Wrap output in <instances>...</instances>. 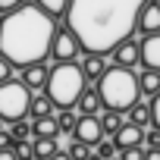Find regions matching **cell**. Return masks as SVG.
I'll return each mask as SVG.
<instances>
[{"mask_svg":"<svg viewBox=\"0 0 160 160\" xmlns=\"http://www.w3.org/2000/svg\"><path fill=\"white\" fill-rule=\"evenodd\" d=\"M75 107H78V116H98V113L104 110V107H101V98H98V91H94V88H85Z\"/></svg>","mask_w":160,"mask_h":160,"instance_id":"16","label":"cell"},{"mask_svg":"<svg viewBox=\"0 0 160 160\" xmlns=\"http://www.w3.org/2000/svg\"><path fill=\"white\" fill-rule=\"evenodd\" d=\"M13 129H10V138L13 141H32V122H25V119H19V122H10Z\"/></svg>","mask_w":160,"mask_h":160,"instance_id":"23","label":"cell"},{"mask_svg":"<svg viewBox=\"0 0 160 160\" xmlns=\"http://www.w3.org/2000/svg\"><path fill=\"white\" fill-rule=\"evenodd\" d=\"M25 3V0H0V16H7V13H13V10H19Z\"/></svg>","mask_w":160,"mask_h":160,"instance_id":"30","label":"cell"},{"mask_svg":"<svg viewBox=\"0 0 160 160\" xmlns=\"http://www.w3.org/2000/svg\"><path fill=\"white\" fill-rule=\"evenodd\" d=\"M66 154H69V160H88V157H91V154H94V151H91V148H88V144H82V141H72V144H69V151H66Z\"/></svg>","mask_w":160,"mask_h":160,"instance_id":"25","label":"cell"},{"mask_svg":"<svg viewBox=\"0 0 160 160\" xmlns=\"http://www.w3.org/2000/svg\"><path fill=\"white\" fill-rule=\"evenodd\" d=\"M60 135V126H57V116H38L32 119V138H57Z\"/></svg>","mask_w":160,"mask_h":160,"instance_id":"14","label":"cell"},{"mask_svg":"<svg viewBox=\"0 0 160 160\" xmlns=\"http://www.w3.org/2000/svg\"><path fill=\"white\" fill-rule=\"evenodd\" d=\"M148 107H151V126H154V129H160V91L151 98V104H148Z\"/></svg>","mask_w":160,"mask_h":160,"instance_id":"28","label":"cell"},{"mask_svg":"<svg viewBox=\"0 0 160 160\" xmlns=\"http://www.w3.org/2000/svg\"><path fill=\"white\" fill-rule=\"evenodd\" d=\"M88 160H101V157H98V154H91V157H88Z\"/></svg>","mask_w":160,"mask_h":160,"instance_id":"36","label":"cell"},{"mask_svg":"<svg viewBox=\"0 0 160 160\" xmlns=\"http://www.w3.org/2000/svg\"><path fill=\"white\" fill-rule=\"evenodd\" d=\"M47 75H50V66H47V63H32V66H25V69H22V78H19V82H22V85H25V88L35 94L38 88L44 91Z\"/></svg>","mask_w":160,"mask_h":160,"instance_id":"10","label":"cell"},{"mask_svg":"<svg viewBox=\"0 0 160 160\" xmlns=\"http://www.w3.org/2000/svg\"><path fill=\"white\" fill-rule=\"evenodd\" d=\"M98 122H101V132H104V138H113L119 129H122V113H116V110H101L98 113Z\"/></svg>","mask_w":160,"mask_h":160,"instance_id":"15","label":"cell"},{"mask_svg":"<svg viewBox=\"0 0 160 160\" xmlns=\"http://www.w3.org/2000/svg\"><path fill=\"white\" fill-rule=\"evenodd\" d=\"M85 88H88V82L78 69V63H57V66H50L44 94L50 98L53 110H72Z\"/></svg>","mask_w":160,"mask_h":160,"instance_id":"4","label":"cell"},{"mask_svg":"<svg viewBox=\"0 0 160 160\" xmlns=\"http://www.w3.org/2000/svg\"><path fill=\"white\" fill-rule=\"evenodd\" d=\"M126 113H129V119H126V122H132V126H138V129H148V126H151V107H148V104H141V101H138V104H135V107H129Z\"/></svg>","mask_w":160,"mask_h":160,"instance_id":"19","label":"cell"},{"mask_svg":"<svg viewBox=\"0 0 160 160\" xmlns=\"http://www.w3.org/2000/svg\"><path fill=\"white\" fill-rule=\"evenodd\" d=\"M116 160H144V148H126V151H119Z\"/></svg>","mask_w":160,"mask_h":160,"instance_id":"29","label":"cell"},{"mask_svg":"<svg viewBox=\"0 0 160 160\" xmlns=\"http://www.w3.org/2000/svg\"><path fill=\"white\" fill-rule=\"evenodd\" d=\"M144 148H148V151H160V129L151 126V129L144 132Z\"/></svg>","mask_w":160,"mask_h":160,"instance_id":"27","label":"cell"},{"mask_svg":"<svg viewBox=\"0 0 160 160\" xmlns=\"http://www.w3.org/2000/svg\"><path fill=\"white\" fill-rule=\"evenodd\" d=\"M138 32L141 35H157L160 32V0H148L138 13Z\"/></svg>","mask_w":160,"mask_h":160,"instance_id":"9","label":"cell"},{"mask_svg":"<svg viewBox=\"0 0 160 160\" xmlns=\"http://www.w3.org/2000/svg\"><path fill=\"white\" fill-rule=\"evenodd\" d=\"M98 88V98H101V107L104 110H116V113H126L129 107H135L141 101V91H138V75L132 69H122V66H107L104 75L94 82Z\"/></svg>","mask_w":160,"mask_h":160,"instance_id":"3","label":"cell"},{"mask_svg":"<svg viewBox=\"0 0 160 160\" xmlns=\"http://www.w3.org/2000/svg\"><path fill=\"white\" fill-rule=\"evenodd\" d=\"M53 116H57V126H60V132L72 135V129H75V119H78V113H75V110H53Z\"/></svg>","mask_w":160,"mask_h":160,"instance_id":"22","label":"cell"},{"mask_svg":"<svg viewBox=\"0 0 160 160\" xmlns=\"http://www.w3.org/2000/svg\"><path fill=\"white\" fill-rule=\"evenodd\" d=\"M0 160H16V154H13V151L7 148V151H0Z\"/></svg>","mask_w":160,"mask_h":160,"instance_id":"34","label":"cell"},{"mask_svg":"<svg viewBox=\"0 0 160 160\" xmlns=\"http://www.w3.org/2000/svg\"><path fill=\"white\" fill-rule=\"evenodd\" d=\"M28 113H32V119H38V116H50V113H53V104H50V98H47V94H32Z\"/></svg>","mask_w":160,"mask_h":160,"instance_id":"21","label":"cell"},{"mask_svg":"<svg viewBox=\"0 0 160 160\" xmlns=\"http://www.w3.org/2000/svg\"><path fill=\"white\" fill-rule=\"evenodd\" d=\"M13 144V138H10V129H0V151H7Z\"/></svg>","mask_w":160,"mask_h":160,"instance_id":"32","label":"cell"},{"mask_svg":"<svg viewBox=\"0 0 160 160\" xmlns=\"http://www.w3.org/2000/svg\"><path fill=\"white\" fill-rule=\"evenodd\" d=\"M10 151L16 154V160H35L32 157V141H13Z\"/></svg>","mask_w":160,"mask_h":160,"instance_id":"26","label":"cell"},{"mask_svg":"<svg viewBox=\"0 0 160 160\" xmlns=\"http://www.w3.org/2000/svg\"><path fill=\"white\" fill-rule=\"evenodd\" d=\"M94 154L101 157V160H116L119 157V151H116V144H113V138H104L98 148H94Z\"/></svg>","mask_w":160,"mask_h":160,"instance_id":"24","label":"cell"},{"mask_svg":"<svg viewBox=\"0 0 160 160\" xmlns=\"http://www.w3.org/2000/svg\"><path fill=\"white\" fill-rule=\"evenodd\" d=\"M72 141H82V144H88L91 151L104 141V132H101V122H98V116H78L75 119V129H72Z\"/></svg>","mask_w":160,"mask_h":160,"instance_id":"7","label":"cell"},{"mask_svg":"<svg viewBox=\"0 0 160 160\" xmlns=\"http://www.w3.org/2000/svg\"><path fill=\"white\" fill-rule=\"evenodd\" d=\"M57 151H60L57 138H32V157L35 160H50Z\"/></svg>","mask_w":160,"mask_h":160,"instance_id":"17","label":"cell"},{"mask_svg":"<svg viewBox=\"0 0 160 160\" xmlns=\"http://www.w3.org/2000/svg\"><path fill=\"white\" fill-rule=\"evenodd\" d=\"M78 69H82L85 82H98V78L104 75V69H107V63H104V57H101V53H85V57H82V63H78Z\"/></svg>","mask_w":160,"mask_h":160,"instance_id":"13","label":"cell"},{"mask_svg":"<svg viewBox=\"0 0 160 160\" xmlns=\"http://www.w3.org/2000/svg\"><path fill=\"white\" fill-rule=\"evenodd\" d=\"M53 32H57V19L41 13L35 3H22L19 10L0 16V57L13 69L44 63L50 57Z\"/></svg>","mask_w":160,"mask_h":160,"instance_id":"2","label":"cell"},{"mask_svg":"<svg viewBox=\"0 0 160 160\" xmlns=\"http://www.w3.org/2000/svg\"><path fill=\"white\" fill-rule=\"evenodd\" d=\"M144 160H160V151H148L144 148Z\"/></svg>","mask_w":160,"mask_h":160,"instance_id":"33","label":"cell"},{"mask_svg":"<svg viewBox=\"0 0 160 160\" xmlns=\"http://www.w3.org/2000/svg\"><path fill=\"white\" fill-rule=\"evenodd\" d=\"M35 7L41 13H47L50 19H66L69 13V0H35Z\"/></svg>","mask_w":160,"mask_h":160,"instance_id":"18","label":"cell"},{"mask_svg":"<svg viewBox=\"0 0 160 160\" xmlns=\"http://www.w3.org/2000/svg\"><path fill=\"white\" fill-rule=\"evenodd\" d=\"M138 91L148 94V98H154V94L160 91V72H148V69H144V72L138 75Z\"/></svg>","mask_w":160,"mask_h":160,"instance_id":"20","label":"cell"},{"mask_svg":"<svg viewBox=\"0 0 160 160\" xmlns=\"http://www.w3.org/2000/svg\"><path fill=\"white\" fill-rule=\"evenodd\" d=\"M50 160H69V154H66V151H57V154H53Z\"/></svg>","mask_w":160,"mask_h":160,"instance_id":"35","label":"cell"},{"mask_svg":"<svg viewBox=\"0 0 160 160\" xmlns=\"http://www.w3.org/2000/svg\"><path fill=\"white\" fill-rule=\"evenodd\" d=\"M113 144H116V151L141 148V144H144V129H138V126H132V122H122V129L113 135Z\"/></svg>","mask_w":160,"mask_h":160,"instance_id":"12","label":"cell"},{"mask_svg":"<svg viewBox=\"0 0 160 160\" xmlns=\"http://www.w3.org/2000/svg\"><path fill=\"white\" fill-rule=\"evenodd\" d=\"M135 63H141V50H138V41H135V38H129V41H122V44L113 50V66L132 69Z\"/></svg>","mask_w":160,"mask_h":160,"instance_id":"11","label":"cell"},{"mask_svg":"<svg viewBox=\"0 0 160 160\" xmlns=\"http://www.w3.org/2000/svg\"><path fill=\"white\" fill-rule=\"evenodd\" d=\"M10 78H13V66H10L3 57H0V85H3V82H10Z\"/></svg>","mask_w":160,"mask_h":160,"instance_id":"31","label":"cell"},{"mask_svg":"<svg viewBox=\"0 0 160 160\" xmlns=\"http://www.w3.org/2000/svg\"><path fill=\"white\" fill-rule=\"evenodd\" d=\"M148 0H69L66 28L85 53H113L138 28Z\"/></svg>","mask_w":160,"mask_h":160,"instance_id":"1","label":"cell"},{"mask_svg":"<svg viewBox=\"0 0 160 160\" xmlns=\"http://www.w3.org/2000/svg\"><path fill=\"white\" fill-rule=\"evenodd\" d=\"M138 50H141V66L148 72H160V32L157 35H144L138 41Z\"/></svg>","mask_w":160,"mask_h":160,"instance_id":"8","label":"cell"},{"mask_svg":"<svg viewBox=\"0 0 160 160\" xmlns=\"http://www.w3.org/2000/svg\"><path fill=\"white\" fill-rule=\"evenodd\" d=\"M28 104H32V91L19 78H10V82L0 85V122L25 119L28 116Z\"/></svg>","mask_w":160,"mask_h":160,"instance_id":"5","label":"cell"},{"mask_svg":"<svg viewBox=\"0 0 160 160\" xmlns=\"http://www.w3.org/2000/svg\"><path fill=\"white\" fill-rule=\"evenodd\" d=\"M78 53H82L78 41L72 38V32H69L66 25H60V28L53 32V41H50V57H53L57 63H72Z\"/></svg>","mask_w":160,"mask_h":160,"instance_id":"6","label":"cell"}]
</instances>
